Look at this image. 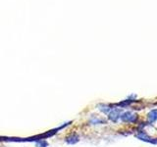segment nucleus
Listing matches in <instances>:
<instances>
[{
  "mask_svg": "<svg viewBox=\"0 0 157 147\" xmlns=\"http://www.w3.org/2000/svg\"><path fill=\"white\" fill-rule=\"evenodd\" d=\"M137 118L139 117H137V115L136 114V113L127 111V112L122 113L120 119L124 123H136L137 121Z\"/></svg>",
  "mask_w": 157,
  "mask_h": 147,
  "instance_id": "1",
  "label": "nucleus"
},
{
  "mask_svg": "<svg viewBox=\"0 0 157 147\" xmlns=\"http://www.w3.org/2000/svg\"><path fill=\"white\" fill-rule=\"evenodd\" d=\"M121 114H122V110L118 109V108H112V110L108 113V119H109L111 122L113 123H117L118 121H119L120 117H121Z\"/></svg>",
  "mask_w": 157,
  "mask_h": 147,
  "instance_id": "2",
  "label": "nucleus"
},
{
  "mask_svg": "<svg viewBox=\"0 0 157 147\" xmlns=\"http://www.w3.org/2000/svg\"><path fill=\"white\" fill-rule=\"evenodd\" d=\"M136 136L140 140H142L144 142H148V143H152V144H157V138H153V137L148 136L144 131H140V134H137Z\"/></svg>",
  "mask_w": 157,
  "mask_h": 147,
  "instance_id": "3",
  "label": "nucleus"
},
{
  "mask_svg": "<svg viewBox=\"0 0 157 147\" xmlns=\"http://www.w3.org/2000/svg\"><path fill=\"white\" fill-rule=\"evenodd\" d=\"M80 141V136L77 134H72L66 137V142L68 144H76Z\"/></svg>",
  "mask_w": 157,
  "mask_h": 147,
  "instance_id": "4",
  "label": "nucleus"
},
{
  "mask_svg": "<svg viewBox=\"0 0 157 147\" xmlns=\"http://www.w3.org/2000/svg\"><path fill=\"white\" fill-rule=\"evenodd\" d=\"M147 119H148L149 123H154L157 120V109L151 110L147 115Z\"/></svg>",
  "mask_w": 157,
  "mask_h": 147,
  "instance_id": "5",
  "label": "nucleus"
},
{
  "mask_svg": "<svg viewBox=\"0 0 157 147\" xmlns=\"http://www.w3.org/2000/svg\"><path fill=\"white\" fill-rule=\"evenodd\" d=\"M98 107H99V110L102 111L103 113H105V114H108V113H109L112 110V108H113L110 105H104V104H103V105H99Z\"/></svg>",
  "mask_w": 157,
  "mask_h": 147,
  "instance_id": "6",
  "label": "nucleus"
},
{
  "mask_svg": "<svg viewBox=\"0 0 157 147\" xmlns=\"http://www.w3.org/2000/svg\"><path fill=\"white\" fill-rule=\"evenodd\" d=\"M91 123L92 124H94V125H97V124H105V121L103 120V119H99V118H96L94 117L93 119L91 120Z\"/></svg>",
  "mask_w": 157,
  "mask_h": 147,
  "instance_id": "7",
  "label": "nucleus"
},
{
  "mask_svg": "<svg viewBox=\"0 0 157 147\" xmlns=\"http://www.w3.org/2000/svg\"><path fill=\"white\" fill-rule=\"evenodd\" d=\"M36 147H47L48 143L45 140H38L36 142Z\"/></svg>",
  "mask_w": 157,
  "mask_h": 147,
  "instance_id": "8",
  "label": "nucleus"
}]
</instances>
